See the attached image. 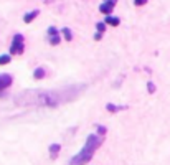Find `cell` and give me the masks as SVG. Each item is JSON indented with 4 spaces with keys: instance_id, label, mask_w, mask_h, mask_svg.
Here are the masks:
<instances>
[{
    "instance_id": "obj_11",
    "label": "cell",
    "mask_w": 170,
    "mask_h": 165,
    "mask_svg": "<svg viewBox=\"0 0 170 165\" xmlns=\"http://www.w3.org/2000/svg\"><path fill=\"white\" fill-rule=\"evenodd\" d=\"M61 33H63V36H65L68 41L73 38V35H71V30H69V28H63V30H61Z\"/></svg>"
},
{
    "instance_id": "obj_4",
    "label": "cell",
    "mask_w": 170,
    "mask_h": 165,
    "mask_svg": "<svg viewBox=\"0 0 170 165\" xmlns=\"http://www.w3.org/2000/svg\"><path fill=\"white\" fill-rule=\"evenodd\" d=\"M48 40H50V43H51L53 46H56V45L59 43V33H58V30H56L55 27L48 28Z\"/></svg>"
},
{
    "instance_id": "obj_10",
    "label": "cell",
    "mask_w": 170,
    "mask_h": 165,
    "mask_svg": "<svg viewBox=\"0 0 170 165\" xmlns=\"http://www.w3.org/2000/svg\"><path fill=\"white\" fill-rule=\"evenodd\" d=\"M106 109H107L109 112H117V111H121V109H126V107H121V106H114V104H107V106H106Z\"/></svg>"
},
{
    "instance_id": "obj_3",
    "label": "cell",
    "mask_w": 170,
    "mask_h": 165,
    "mask_svg": "<svg viewBox=\"0 0 170 165\" xmlns=\"http://www.w3.org/2000/svg\"><path fill=\"white\" fill-rule=\"evenodd\" d=\"M23 48H25V45H23V35L17 33L15 36H13V40H12V45H10V53H12V55H22L23 53Z\"/></svg>"
},
{
    "instance_id": "obj_8",
    "label": "cell",
    "mask_w": 170,
    "mask_h": 165,
    "mask_svg": "<svg viewBox=\"0 0 170 165\" xmlns=\"http://www.w3.org/2000/svg\"><path fill=\"white\" fill-rule=\"evenodd\" d=\"M38 10H33V12H30V13H27V15L23 17V20H25V23H30V22H33V18H37L38 17Z\"/></svg>"
},
{
    "instance_id": "obj_6",
    "label": "cell",
    "mask_w": 170,
    "mask_h": 165,
    "mask_svg": "<svg viewBox=\"0 0 170 165\" xmlns=\"http://www.w3.org/2000/svg\"><path fill=\"white\" fill-rule=\"evenodd\" d=\"M114 5H116L114 2H109V0H106V2L102 3L101 7H99V10H101L102 13H106V15H109V13H111L112 10H114Z\"/></svg>"
},
{
    "instance_id": "obj_15",
    "label": "cell",
    "mask_w": 170,
    "mask_h": 165,
    "mask_svg": "<svg viewBox=\"0 0 170 165\" xmlns=\"http://www.w3.org/2000/svg\"><path fill=\"white\" fill-rule=\"evenodd\" d=\"M134 3H136V5H146L147 0H134Z\"/></svg>"
},
{
    "instance_id": "obj_9",
    "label": "cell",
    "mask_w": 170,
    "mask_h": 165,
    "mask_svg": "<svg viewBox=\"0 0 170 165\" xmlns=\"http://www.w3.org/2000/svg\"><path fill=\"white\" fill-rule=\"evenodd\" d=\"M106 23H107V25H112V27H117L119 25V18L117 17H112V15H107L106 17Z\"/></svg>"
},
{
    "instance_id": "obj_5",
    "label": "cell",
    "mask_w": 170,
    "mask_h": 165,
    "mask_svg": "<svg viewBox=\"0 0 170 165\" xmlns=\"http://www.w3.org/2000/svg\"><path fill=\"white\" fill-rule=\"evenodd\" d=\"M8 86H12V76L10 75H0V94Z\"/></svg>"
},
{
    "instance_id": "obj_17",
    "label": "cell",
    "mask_w": 170,
    "mask_h": 165,
    "mask_svg": "<svg viewBox=\"0 0 170 165\" xmlns=\"http://www.w3.org/2000/svg\"><path fill=\"white\" fill-rule=\"evenodd\" d=\"M101 38H102V33H99V31H98V33L94 35V40H101Z\"/></svg>"
},
{
    "instance_id": "obj_12",
    "label": "cell",
    "mask_w": 170,
    "mask_h": 165,
    "mask_svg": "<svg viewBox=\"0 0 170 165\" xmlns=\"http://www.w3.org/2000/svg\"><path fill=\"white\" fill-rule=\"evenodd\" d=\"M33 76H35V79H41V78L45 76V69H43V68H38L37 71H35Z\"/></svg>"
},
{
    "instance_id": "obj_1",
    "label": "cell",
    "mask_w": 170,
    "mask_h": 165,
    "mask_svg": "<svg viewBox=\"0 0 170 165\" xmlns=\"http://www.w3.org/2000/svg\"><path fill=\"white\" fill-rule=\"evenodd\" d=\"M84 86H73L65 89H53V91H30L18 96L20 104H35V106H58L66 101H73L79 96Z\"/></svg>"
},
{
    "instance_id": "obj_18",
    "label": "cell",
    "mask_w": 170,
    "mask_h": 165,
    "mask_svg": "<svg viewBox=\"0 0 170 165\" xmlns=\"http://www.w3.org/2000/svg\"><path fill=\"white\" fill-rule=\"evenodd\" d=\"M109 2H114V3H116V2H117V0H109Z\"/></svg>"
},
{
    "instance_id": "obj_2",
    "label": "cell",
    "mask_w": 170,
    "mask_h": 165,
    "mask_svg": "<svg viewBox=\"0 0 170 165\" xmlns=\"http://www.w3.org/2000/svg\"><path fill=\"white\" fill-rule=\"evenodd\" d=\"M101 144H102V135L101 134H91L89 137L86 139L84 147L71 159L69 165H86L91 159H93L94 152L98 150V147L101 145Z\"/></svg>"
},
{
    "instance_id": "obj_13",
    "label": "cell",
    "mask_w": 170,
    "mask_h": 165,
    "mask_svg": "<svg viewBox=\"0 0 170 165\" xmlns=\"http://www.w3.org/2000/svg\"><path fill=\"white\" fill-rule=\"evenodd\" d=\"M10 63V55H0V65H8Z\"/></svg>"
},
{
    "instance_id": "obj_14",
    "label": "cell",
    "mask_w": 170,
    "mask_h": 165,
    "mask_svg": "<svg viewBox=\"0 0 170 165\" xmlns=\"http://www.w3.org/2000/svg\"><path fill=\"white\" fill-rule=\"evenodd\" d=\"M96 27H98V31H99V33H104V30H106V25H104V23H101V22H99Z\"/></svg>"
},
{
    "instance_id": "obj_7",
    "label": "cell",
    "mask_w": 170,
    "mask_h": 165,
    "mask_svg": "<svg viewBox=\"0 0 170 165\" xmlns=\"http://www.w3.org/2000/svg\"><path fill=\"white\" fill-rule=\"evenodd\" d=\"M59 149H61L59 144H53V145H50V157H51V159H56L58 154H59Z\"/></svg>"
},
{
    "instance_id": "obj_16",
    "label": "cell",
    "mask_w": 170,
    "mask_h": 165,
    "mask_svg": "<svg viewBox=\"0 0 170 165\" xmlns=\"http://www.w3.org/2000/svg\"><path fill=\"white\" fill-rule=\"evenodd\" d=\"M147 86H149V91H150V93H154V91H155V86H154L152 83H149Z\"/></svg>"
}]
</instances>
